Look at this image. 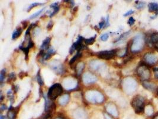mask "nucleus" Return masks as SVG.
I'll list each match as a JSON object with an SVG mask.
<instances>
[{
    "label": "nucleus",
    "instance_id": "nucleus-1",
    "mask_svg": "<svg viewBox=\"0 0 158 119\" xmlns=\"http://www.w3.org/2000/svg\"><path fill=\"white\" fill-rule=\"evenodd\" d=\"M85 96L88 102L93 104H101L104 100V95L100 92L95 90L87 91L85 94Z\"/></svg>",
    "mask_w": 158,
    "mask_h": 119
},
{
    "label": "nucleus",
    "instance_id": "nucleus-2",
    "mask_svg": "<svg viewBox=\"0 0 158 119\" xmlns=\"http://www.w3.org/2000/svg\"><path fill=\"white\" fill-rule=\"evenodd\" d=\"M131 104L137 114H141L144 112V103L143 97H140V95L134 97Z\"/></svg>",
    "mask_w": 158,
    "mask_h": 119
},
{
    "label": "nucleus",
    "instance_id": "nucleus-3",
    "mask_svg": "<svg viewBox=\"0 0 158 119\" xmlns=\"http://www.w3.org/2000/svg\"><path fill=\"white\" fill-rule=\"evenodd\" d=\"M63 93V88L60 83H55L50 87L48 92V97L50 99H55Z\"/></svg>",
    "mask_w": 158,
    "mask_h": 119
},
{
    "label": "nucleus",
    "instance_id": "nucleus-4",
    "mask_svg": "<svg viewBox=\"0 0 158 119\" xmlns=\"http://www.w3.org/2000/svg\"><path fill=\"white\" fill-rule=\"evenodd\" d=\"M89 67L93 70L98 71L101 73L102 72H105L106 69V64L99 60H93L89 63Z\"/></svg>",
    "mask_w": 158,
    "mask_h": 119
},
{
    "label": "nucleus",
    "instance_id": "nucleus-5",
    "mask_svg": "<svg viewBox=\"0 0 158 119\" xmlns=\"http://www.w3.org/2000/svg\"><path fill=\"white\" fill-rule=\"evenodd\" d=\"M117 50H112L110 51H102L97 52V55L101 59L108 60L112 59L117 54Z\"/></svg>",
    "mask_w": 158,
    "mask_h": 119
},
{
    "label": "nucleus",
    "instance_id": "nucleus-6",
    "mask_svg": "<svg viewBox=\"0 0 158 119\" xmlns=\"http://www.w3.org/2000/svg\"><path fill=\"white\" fill-rule=\"evenodd\" d=\"M142 37L141 35H137L136 37L133 39V42L131 47V50L133 52L140 51L142 49L143 45H142Z\"/></svg>",
    "mask_w": 158,
    "mask_h": 119
},
{
    "label": "nucleus",
    "instance_id": "nucleus-7",
    "mask_svg": "<svg viewBox=\"0 0 158 119\" xmlns=\"http://www.w3.org/2000/svg\"><path fill=\"white\" fill-rule=\"evenodd\" d=\"M77 80L72 77H66L63 81V86L67 90L75 89L77 86Z\"/></svg>",
    "mask_w": 158,
    "mask_h": 119
},
{
    "label": "nucleus",
    "instance_id": "nucleus-8",
    "mask_svg": "<svg viewBox=\"0 0 158 119\" xmlns=\"http://www.w3.org/2000/svg\"><path fill=\"white\" fill-rule=\"evenodd\" d=\"M84 37L81 36H79L77 41L72 45V46L70 49L69 52L71 54H73L75 50L78 51V52H79V51L85 48V46L82 44V42L84 41Z\"/></svg>",
    "mask_w": 158,
    "mask_h": 119
},
{
    "label": "nucleus",
    "instance_id": "nucleus-9",
    "mask_svg": "<svg viewBox=\"0 0 158 119\" xmlns=\"http://www.w3.org/2000/svg\"><path fill=\"white\" fill-rule=\"evenodd\" d=\"M49 66L57 74H61L64 73V67L60 61L57 60L52 61L49 63Z\"/></svg>",
    "mask_w": 158,
    "mask_h": 119
},
{
    "label": "nucleus",
    "instance_id": "nucleus-10",
    "mask_svg": "<svg viewBox=\"0 0 158 119\" xmlns=\"http://www.w3.org/2000/svg\"><path fill=\"white\" fill-rule=\"evenodd\" d=\"M82 81L85 84H91L97 82V77L94 74L86 72L83 74Z\"/></svg>",
    "mask_w": 158,
    "mask_h": 119
},
{
    "label": "nucleus",
    "instance_id": "nucleus-11",
    "mask_svg": "<svg viewBox=\"0 0 158 119\" xmlns=\"http://www.w3.org/2000/svg\"><path fill=\"white\" fill-rule=\"evenodd\" d=\"M19 109V107L15 108L11 104L9 107V111L7 113L8 119H15Z\"/></svg>",
    "mask_w": 158,
    "mask_h": 119
},
{
    "label": "nucleus",
    "instance_id": "nucleus-12",
    "mask_svg": "<svg viewBox=\"0 0 158 119\" xmlns=\"http://www.w3.org/2000/svg\"><path fill=\"white\" fill-rule=\"evenodd\" d=\"M106 110L113 116H114L115 117H117L118 114L117 110V108L115 107V105L113 103H109L106 106Z\"/></svg>",
    "mask_w": 158,
    "mask_h": 119
},
{
    "label": "nucleus",
    "instance_id": "nucleus-13",
    "mask_svg": "<svg viewBox=\"0 0 158 119\" xmlns=\"http://www.w3.org/2000/svg\"><path fill=\"white\" fill-rule=\"evenodd\" d=\"M75 119H86V116L85 112L82 108H78L74 112L73 114Z\"/></svg>",
    "mask_w": 158,
    "mask_h": 119
},
{
    "label": "nucleus",
    "instance_id": "nucleus-14",
    "mask_svg": "<svg viewBox=\"0 0 158 119\" xmlns=\"http://www.w3.org/2000/svg\"><path fill=\"white\" fill-rule=\"evenodd\" d=\"M144 59L148 63H149L150 64L155 63L157 60V59H156V56L155 55V54H152L151 53L146 54Z\"/></svg>",
    "mask_w": 158,
    "mask_h": 119
},
{
    "label": "nucleus",
    "instance_id": "nucleus-15",
    "mask_svg": "<svg viewBox=\"0 0 158 119\" xmlns=\"http://www.w3.org/2000/svg\"><path fill=\"white\" fill-rule=\"evenodd\" d=\"M50 41H51V38L49 37H46L42 42V44L40 46V50L42 51H44V50H48L50 46Z\"/></svg>",
    "mask_w": 158,
    "mask_h": 119
},
{
    "label": "nucleus",
    "instance_id": "nucleus-16",
    "mask_svg": "<svg viewBox=\"0 0 158 119\" xmlns=\"http://www.w3.org/2000/svg\"><path fill=\"white\" fill-rule=\"evenodd\" d=\"M69 101V95L68 94H65L59 98L58 103L60 105H65L68 103Z\"/></svg>",
    "mask_w": 158,
    "mask_h": 119
},
{
    "label": "nucleus",
    "instance_id": "nucleus-17",
    "mask_svg": "<svg viewBox=\"0 0 158 119\" xmlns=\"http://www.w3.org/2000/svg\"><path fill=\"white\" fill-rule=\"evenodd\" d=\"M148 8L149 12L156 13V15H158V4L156 2H151L148 4Z\"/></svg>",
    "mask_w": 158,
    "mask_h": 119
},
{
    "label": "nucleus",
    "instance_id": "nucleus-18",
    "mask_svg": "<svg viewBox=\"0 0 158 119\" xmlns=\"http://www.w3.org/2000/svg\"><path fill=\"white\" fill-rule=\"evenodd\" d=\"M84 67H85V64L83 62H79L77 64L75 69H76V73L78 76H80L82 73V71L84 70Z\"/></svg>",
    "mask_w": 158,
    "mask_h": 119
},
{
    "label": "nucleus",
    "instance_id": "nucleus-19",
    "mask_svg": "<svg viewBox=\"0 0 158 119\" xmlns=\"http://www.w3.org/2000/svg\"><path fill=\"white\" fill-rule=\"evenodd\" d=\"M59 5V2H55V3H53V4H52L50 6V7L52 8H53V11L51 13V14H50V17H52V16H53L54 15H56L57 13H58V11H59V6H58Z\"/></svg>",
    "mask_w": 158,
    "mask_h": 119
},
{
    "label": "nucleus",
    "instance_id": "nucleus-20",
    "mask_svg": "<svg viewBox=\"0 0 158 119\" xmlns=\"http://www.w3.org/2000/svg\"><path fill=\"white\" fill-rule=\"evenodd\" d=\"M23 32V28L21 27H18L15 30L13 35H12V39H16L17 38L19 37L22 35Z\"/></svg>",
    "mask_w": 158,
    "mask_h": 119
},
{
    "label": "nucleus",
    "instance_id": "nucleus-21",
    "mask_svg": "<svg viewBox=\"0 0 158 119\" xmlns=\"http://www.w3.org/2000/svg\"><path fill=\"white\" fill-rule=\"evenodd\" d=\"M19 49L20 50H22V51L24 52V54H25V59H26V61H27L29 60V52L30 48H29L27 46V47H24L22 45L20 46H19Z\"/></svg>",
    "mask_w": 158,
    "mask_h": 119
},
{
    "label": "nucleus",
    "instance_id": "nucleus-22",
    "mask_svg": "<svg viewBox=\"0 0 158 119\" xmlns=\"http://www.w3.org/2000/svg\"><path fill=\"white\" fill-rule=\"evenodd\" d=\"M82 54L81 52H77V54H76L74 57H73L72 59H71V60H70V61H69V64H70V65H72L77 60L79 59V58H81V57H82Z\"/></svg>",
    "mask_w": 158,
    "mask_h": 119
},
{
    "label": "nucleus",
    "instance_id": "nucleus-23",
    "mask_svg": "<svg viewBox=\"0 0 158 119\" xmlns=\"http://www.w3.org/2000/svg\"><path fill=\"white\" fill-rule=\"evenodd\" d=\"M36 79H37V81L38 82L39 85L42 86L44 85V82H43V79L40 75V70L39 69L37 73V76H36Z\"/></svg>",
    "mask_w": 158,
    "mask_h": 119
},
{
    "label": "nucleus",
    "instance_id": "nucleus-24",
    "mask_svg": "<svg viewBox=\"0 0 158 119\" xmlns=\"http://www.w3.org/2000/svg\"><path fill=\"white\" fill-rule=\"evenodd\" d=\"M143 86L145 88L151 90H153L155 89V86L153 84H152L151 83H147V82H143Z\"/></svg>",
    "mask_w": 158,
    "mask_h": 119
},
{
    "label": "nucleus",
    "instance_id": "nucleus-25",
    "mask_svg": "<svg viewBox=\"0 0 158 119\" xmlns=\"http://www.w3.org/2000/svg\"><path fill=\"white\" fill-rule=\"evenodd\" d=\"M45 8H46V7H43V8H42L41 10H40L39 11H38L36 12L35 13H34V14L31 15L30 16V17H29V19H35V18H36L37 17L39 16L40 15H41V14L43 13V11H44V10H45Z\"/></svg>",
    "mask_w": 158,
    "mask_h": 119
},
{
    "label": "nucleus",
    "instance_id": "nucleus-26",
    "mask_svg": "<svg viewBox=\"0 0 158 119\" xmlns=\"http://www.w3.org/2000/svg\"><path fill=\"white\" fill-rule=\"evenodd\" d=\"M96 35L93 37H90L88 39H84V41L86 45H92L93 44L95 41V38H96Z\"/></svg>",
    "mask_w": 158,
    "mask_h": 119
},
{
    "label": "nucleus",
    "instance_id": "nucleus-27",
    "mask_svg": "<svg viewBox=\"0 0 158 119\" xmlns=\"http://www.w3.org/2000/svg\"><path fill=\"white\" fill-rule=\"evenodd\" d=\"M130 32H131V31L129 30V31H128V32H127L124 33L121 36H120L119 37H118V38L115 40V42H118L121 41L123 39L126 38V37H127V36L129 35Z\"/></svg>",
    "mask_w": 158,
    "mask_h": 119
},
{
    "label": "nucleus",
    "instance_id": "nucleus-28",
    "mask_svg": "<svg viewBox=\"0 0 158 119\" xmlns=\"http://www.w3.org/2000/svg\"><path fill=\"white\" fill-rule=\"evenodd\" d=\"M7 97H8L10 101H11V104L14 103V100H15V97L13 95V93L12 92L11 90H9L7 92Z\"/></svg>",
    "mask_w": 158,
    "mask_h": 119
},
{
    "label": "nucleus",
    "instance_id": "nucleus-29",
    "mask_svg": "<svg viewBox=\"0 0 158 119\" xmlns=\"http://www.w3.org/2000/svg\"><path fill=\"white\" fill-rule=\"evenodd\" d=\"M151 42L153 44H156L158 42V33H155L153 34L151 37Z\"/></svg>",
    "mask_w": 158,
    "mask_h": 119
},
{
    "label": "nucleus",
    "instance_id": "nucleus-30",
    "mask_svg": "<svg viewBox=\"0 0 158 119\" xmlns=\"http://www.w3.org/2000/svg\"><path fill=\"white\" fill-rule=\"evenodd\" d=\"M16 79V77H15V73H11L8 76V79L7 82H14Z\"/></svg>",
    "mask_w": 158,
    "mask_h": 119
},
{
    "label": "nucleus",
    "instance_id": "nucleus-31",
    "mask_svg": "<svg viewBox=\"0 0 158 119\" xmlns=\"http://www.w3.org/2000/svg\"><path fill=\"white\" fill-rule=\"evenodd\" d=\"M6 71L5 68L2 69L1 71V73H0V82L1 83H2L4 81V79L6 77Z\"/></svg>",
    "mask_w": 158,
    "mask_h": 119
},
{
    "label": "nucleus",
    "instance_id": "nucleus-32",
    "mask_svg": "<svg viewBox=\"0 0 158 119\" xmlns=\"http://www.w3.org/2000/svg\"><path fill=\"white\" fill-rule=\"evenodd\" d=\"M43 4L42 3H39V2H33V4H30L29 6V7L27 8V11H30L33 8L35 7L36 6H40V5H43Z\"/></svg>",
    "mask_w": 158,
    "mask_h": 119
},
{
    "label": "nucleus",
    "instance_id": "nucleus-33",
    "mask_svg": "<svg viewBox=\"0 0 158 119\" xmlns=\"http://www.w3.org/2000/svg\"><path fill=\"white\" fill-rule=\"evenodd\" d=\"M34 26H36V24H35V23H32V24H31L29 26L28 29H27L26 32V33H25V37L30 36V30H31V29L33 28V27Z\"/></svg>",
    "mask_w": 158,
    "mask_h": 119
},
{
    "label": "nucleus",
    "instance_id": "nucleus-34",
    "mask_svg": "<svg viewBox=\"0 0 158 119\" xmlns=\"http://www.w3.org/2000/svg\"><path fill=\"white\" fill-rule=\"evenodd\" d=\"M108 37H109V34L108 33H106L101 36L100 39L102 41H106L108 40Z\"/></svg>",
    "mask_w": 158,
    "mask_h": 119
},
{
    "label": "nucleus",
    "instance_id": "nucleus-35",
    "mask_svg": "<svg viewBox=\"0 0 158 119\" xmlns=\"http://www.w3.org/2000/svg\"><path fill=\"white\" fill-rule=\"evenodd\" d=\"M136 3L137 4L136 8L139 9L143 7L146 4L145 2H138V1H136Z\"/></svg>",
    "mask_w": 158,
    "mask_h": 119
},
{
    "label": "nucleus",
    "instance_id": "nucleus-36",
    "mask_svg": "<svg viewBox=\"0 0 158 119\" xmlns=\"http://www.w3.org/2000/svg\"><path fill=\"white\" fill-rule=\"evenodd\" d=\"M135 22V19L133 17H130L127 23H128V24H129L130 26H132L133 24H134Z\"/></svg>",
    "mask_w": 158,
    "mask_h": 119
},
{
    "label": "nucleus",
    "instance_id": "nucleus-37",
    "mask_svg": "<svg viewBox=\"0 0 158 119\" xmlns=\"http://www.w3.org/2000/svg\"><path fill=\"white\" fill-rule=\"evenodd\" d=\"M49 54H50L51 55H53V54H55L56 53L55 50L52 48V47H50L48 50V52Z\"/></svg>",
    "mask_w": 158,
    "mask_h": 119
},
{
    "label": "nucleus",
    "instance_id": "nucleus-38",
    "mask_svg": "<svg viewBox=\"0 0 158 119\" xmlns=\"http://www.w3.org/2000/svg\"><path fill=\"white\" fill-rule=\"evenodd\" d=\"M34 46V43L33 42V41H32V40H31V37L29 39V41H28V46H27V47L29 48H33Z\"/></svg>",
    "mask_w": 158,
    "mask_h": 119
},
{
    "label": "nucleus",
    "instance_id": "nucleus-39",
    "mask_svg": "<svg viewBox=\"0 0 158 119\" xmlns=\"http://www.w3.org/2000/svg\"><path fill=\"white\" fill-rule=\"evenodd\" d=\"M53 23L52 21H50L47 25V29L48 30H51L53 28Z\"/></svg>",
    "mask_w": 158,
    "mask_h": 119
},
{
    "label": "nucleus",
    "instance_id": "nucleus-40",
    "mask_svg": "<svg viewBox=\"0 0 158 119\" xmlns=\"http://www.w3.org/2000/svg\"><path fill=\"white\" fill-rule=\"evenodd\" d=\"M105 24H106V20H105V19H103V20L101 21V22L99 23V26H98V27H99V29H101L104 28Z\"/></svg>",
    "mask_w": 158,
    "mask_h": 119
},
{
    "label": "nucleus",
    "instance_id": "nucleus-41",
    "mask_svg": "<svg viewBox=\"0 0 158 119\" xmlns=\"http://www.w3.org/2000/svg\"><path fill=\"white\" fill-rule=\"evenodd\" d=\"M40 29L39 28H35V29H34V31H33V34L35 35H37L39 33V32H40Z\"/></svg>",
    "mask_w": 158,
    "mask_h": 119
},
{
    "label": "nucleus",
    "instance_id": "nucleus-42",
    "mask_svg": "<svg viewBox=\"0 0 158 119\" xmlns=\"http://www.w3.org/2000/svg\"><path fill=\"white\" fill-rule=\"evenodd\" d=\"M134 11L133 10H130L129 11H127V12H126L124 15V17H126V16H128V15H132V14H133L134 13Z\"/></svg>",
    "mask_w": 158,
    "mask_h": 119
},
{
    "label": "nucleus",
    "instance_id": "nucleus-43",
    "mask_svg": "<svg viewBox=\"0 0 158 119\" xmlns=\"http://www.w3.org/2000/svg\"><path fill=\"white\" fill-rule=\"evenodd\" d=\"M109 25H110V24H109V16L108 15V16L107 17V18H106V24H105V26H104V28H107Z\"/></svg>",
    "mask_w": 158,
    "mask_h": 119
},
{
    "label": "nucleus",
    "instance_id": "nucleus-44",
    "mask_svg": "<svg viewBox=\"0 0 158 119\" xmlns=\"http://www.w3.org/2000/svg\"><path fill=\"white\" fill-rule=\"evenodd\" d=\"M22 24H23V29H25L27 26H28V22H27V21H23L22 22Z\"/></svg>",
    "mask_w": 158,
    "mask_h": 119
},
{
    "label": "nucleus",
    "instance_id": "nucleus-45",
    "mask_svg": "<svg viewBox=\"0 0 158 119\" xmlns=\"http://www.w3.org/2000/svg\"><path fill=\"white\" fill-rule=\"evenodd\" d=\"M7 108V107L6 105H5V104H2V105H1V111H4V110H6Z\"/></svg>",
    "mask_w": 158,
    "mask_h": 119
},
{
    "label": "nucleus",
    "instance_id": "nucleus-46",
    "mask_svg": "<svg viewBox=\"0 0 158 119\" xmlns=\"http://www.w3.org/2000/svg\"><path fill=\"white\" fill-rule=\"evenodd\" d=\"M24 72H21L20 74H19V76H20V77L21 78V79H22L23 77H24Z\"/></svg>",
    "mask_w": 158,
    "mask_h": 119
},
{
    "label": "nucleus",
    "instance_id": "nucleus-47",
    "mask_svg": "<svg viewBox=\"0 0 158 119\" xmlns=\"http://www.w3.org/2000/svg\"><path fill=\"white\" fill-rule=\"evenodd\" d=\"M104 116H105V119H112V118H111V117H110L107 114H104Z\"/></svg>",
    "mask_w": 158,
    "mask_h": 119
},
{
    "label": "nucleus",
    "instance_id": "nucleus-48",
    "mask_svg": "<svg viewBox=\"0 0 158 119\" xmlns=\"http://www.w3.org/2000/svg\"><path fill=\"white\" fill-rule=\"evenodd\" d=\"M1 98H0V101H1V102H2V100H3V96H2V94H1Z\"/></svg>",
    "mask_w": 158,
    "mask_h": 119
},
{
    "label": "nucleus",
    "instance_id": "nucleus-49",
    "mask_svg": "<svg viewBox=\"0 0 158 119\" xmlns=\"http://www.w3.org/2000/svg\"><path fill=\"white\" fill-rule=\"evenodd\" d=\"M153 119H158V114L157 116H155L153 118Z\"/></svg>",
    "mask_w": 158,
    "mask_h": 119
},
{
    "label": "nucleus",
    "instance_id": "nucleus-50",
    "mask_svg": "<svg viewBox=\"0 0 158 119\" xmlns=\"http://www.w3.org/2000/svg\"><path fill=\"white\" fill-rule=\"evenodd\" d=\"M5 119V117L3 116H2V115H1V116H0V119Z\"/></svg>",
    "mask_w": 158,
    "mask_h": 119
},
{
    "label": "nucleus",
    "instance_id": "nucleus-51",
    "mask_svg": "<svg viewBox=\"0 0 158 119\" xmlns=\"http://www.w3.org/2000/svg\"><path fill=\"white\" fill-rule=\"evenodd\" d=\"M155 77L157 79H158V73H156V74H155Z\"/></svg>",
    "mask_w": 158,
    "mask_h": 119
},
{
    "label": "nucleus",
    "instance_id": "nucleus-52",
    "mask_svg": "<svg viewBox=\"0 0 158 119\" xmlns=\"http://www.w3.org/2000/svg\"><path fill=\"white\" fill-rule=\"evenodd\" d=\"M60 119V118H59V117H58V119Z\"/></svg>",
    "mask_w": 158,
    "mask_h": 119
},
{
    "label": "nucleus",
    "instance_id": "nucleus-53",
    "mask_svg": "<svg viewBox=\"0 0 158 119\" xmlns=\"http://www.w3.org/2000/svg\"></svg>",
    "mask_w": 158,
    "mask_h": 119
}]
</instances>
